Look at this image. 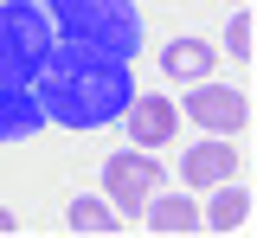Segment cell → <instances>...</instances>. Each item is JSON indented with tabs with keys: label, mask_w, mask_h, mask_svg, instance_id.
Here are the masks:
<instances>
[{
	"label": "cell",
	"mask_w": 257,
	"mask_h": 238,
	"mask_svg": "<svg viewBox=\"0 0 257 238\" xmlns=\"http://www.w3.org/2000/svg\"><path fill=\"white\" fill-rule=\"evenodd\" d=\"M32 97L45 109V123H64V129H103L116 123L135 97V71L128 58H109V52H90V45H71L58 39L45 71L32 77Z\"/></svg>",
	"instance_id": "6da1fadb"
},
{
	"label": "cell",
	"mask_w": 257,
	"mask_h": 238,
	"mask_svg": "<svg viewBox=\"0 0 257 238\" xmlns=\"http://www.w3.org/2000/svg\"><path fill=\"white\" fill-rule=\"evenodd\" d=\"M180 109H187L206 136H244V123H251V97L231 90V84H212V77H199L187 97H180Z\"/></svg>",
	"instance_id": "5b68a950"
},
{
	"label": "cell",
	"mask_w": 257,
	"mask_h": 238,
	"mask_svg": "<svg viewBox=\"0 0 257 238\" xmlns=\"http://www.w3.org/2000/svg\"><path fill=\"white\" fill-rule=\"evenodd\" d=\"M142 225L161 238H187V232H199V206H193V193H155L142 206Z\"/></svg>",
	"instance_id": "30bf717a"
},
{
	"label": "cell",
	"mask_w": 257,
	"mask_h": 238,
	"mask_svg": "<svg viewBox=\"0 0 257 238\" xmlns=\"http://www.w3.org/2000/svg\"><path fill=\"white\" fill-rule=\"evenodd\" d=\"M122 123H128V142L135 148H167V142L180 136V103L161 97V90H142V97H128Z\"/></svg>",
	"instance_id": "8992f818"
},
{
	"label": "cell",
	"mask_w": 257,
	"mask_h": 238,
	"mask_svg": "<svg viewBox=\"0 0 257 238\" xmlns=\"http://www.w3.org/2000/svg\"><path fill=\"white\" fill-rule=\"evenodd\" d=\"M52 45H58V26H52V13L39 0H0V84H26L32 90V77L45 71Z\"/></svg>",
	"instance_id": "3957f363"
},
{
	"label": "cell",
	"mask_w": 257,
	"mask_h": 238,
	"mask_svg": "<svg viewBox=\"0 0 257 238\" xmlns=\"http://www.w3.org/2000/svg\"><path fill=\"white\" fill-rule=\"evenodd\" d=\"M0 232H13V212H0Z\"/></svg>",
	"instance_id": "5bb4252c"
},
{
	"label": "cell",
	"mask_w": 257,
	"mask_h": 238,
	"mask_svg": "<svg viewBox=\"0 0 257 238\" xmlns=\"http://www.w3.org/2000/svg\"><path fill=\"white\" fill-rule=\"evenodd\" d=\"M212 65H219L212 39H174V45H161V71L174 84H199V77H212Z\"/></svg>",
	"instance_id": "ba28073f"
},
{
	"label": "cell",
	"mask_w": 257,
	"mask_h": 238,
	"mask_svg": "<svg viewBox=\"0 0 257 238\" xmlns=\"http://www.w3.org/2000/svg\"><path fill=\"white\" fill-rule=\"evenodd\" d=\"M251 33H257V20L251 13H244V7H238V20H231V33H225V45H231V58H238V65H251Z\"/></svg>",
	"instance_id": "4fadbf2b"
},
{
	"label": "cell",
	"mask_w": 257,
	"mask_h": 238,
	"mask_svg": "<svg viewBox=\"0 0 257 238\" xmlns=\"http://www.w3.org/2000/svg\"><path fill=\"white\" fill-rule=\"evenodd\" d=\"M45 129V109L26 84H0V142H26Z\"/></svg>",
	"instance_id": "9c48e42d"
},
{
	"label": "cell",
	"mask_w": 257,
	"mask_h": 238,
	"mask_svg": "<svg viewBox=\"0 0 257 238\" xmlns=\"http://www.w3.org/2000/svg\"><path fill=\"white\" fill-rule=\"evenodd\" d=\"M180 180H187L193 193H206V187H219V180H238V148H231V136L193 142L187 155H180Z\"/></svg>",
	"instance_id": "52a82bcc"
},
{
	"label": "cell",
	"mask_w": 257,
	"mask_h": 238,
	"mask_svg": "<svg viewBox=\"0 0 257 238\" xmlns=\"http://www.w3.org/2000/svg\"><path fill=\"white\" fill-rule=\"evenodd\" d=\"M64 225H71V232H90V238H109V232H122L116 206H109V200H96V193H77V200L64 206Z\"/></svg>",
	"instance_id": "7c38bea8"
},
{
	"label": "cell",
	"mask_w": 257,
	"mask_h": 238,
	"mask_svg": "<svg viewBox=\"0 0 257 238\" xmlns=\"http://www.w3.org/2000/svg\"><path fill=\"white\" fill-rule=\"evenodd\" d=\"M161 193V161L155 148H116L109 161H103V200L116 206V219L135 225L142 219V206Z\"/></svg>",
	"instance_id": "277c9868"
},
{
	"label": "cell",
	"mask_w": 257,
	"mask_h": 238,
	"mask_svg": "<svg viewBox=\"0 0 257 238\" xmlns=\"http://www.w3.org/2000/svg\"><path fill=\"white\" fill-rule=\"evenodd\" d=\"M39 7L52 13L58 39L135 65V52H142V13H135V0H39Z\"/></svg>",
	"instance_id": "7a4b0ae2"
},
{
	"label": "cell",
	"mask_w": 257,
	"mask_h": 238,
	"mask_svg": "<svg viewBox=\"0 0 257 238\" xmlns=\"http://www.w3.org/2000/svg\"><path fill=\"white\" fill-rule=\"evenodd\" d=\"M206 193H212V187H206ZM199 225H212V232H244V225H251V193H244L238 180H219L212 212H206Z\"/></svg>",
	"instance_id": "8fae6325"
},
{
	"label": "cell",
	"mask_w": 257,
	"mask_h": 238,
	"mask_svg": "<svg viewBox=\"0 0 257 238\" xmlns=\"http://www.w3.org/2000/svg\"><path fill=\"white\" fill-rule=\"evenodd\" d=\"M238 7H244V0H238Z\"/></svg>",
	"instance_id": "9a60e30c"
}]
</instances>
